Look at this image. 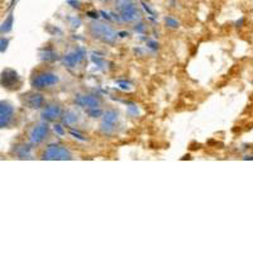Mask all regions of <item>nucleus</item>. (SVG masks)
Segmentation results:
<instances>
[{"instance_id":"1","label":"nucleus","mask_w":253,"mask_h":253,"mask_svg":"<svg viewBox=\"0 0 253 253\" xmlns=\"http://www.w3.org/2000/svg\"><path fill=\"white\" fill-rule=\"evenodd\" d=\"M90 35L96 40H100L103 42L113 43L117 40V32L109 27L108 24L99 23V22H92L89 27Z\"/></svg>"},{"instance_id":"2","label":"nucleus","mask_w":253,"mask_h":253,"mask_svg":"<svg viewBox=\"0 0 253 253\" xmlns=\"http://www.w3.org/2000/svg\"><path fill=\"white\" fill-rule=\"evenodd\" d=\"M43 160H71V152L60 144H49L42 155Z\"/></svg>"},{"instance_id":"3","label":"nucleus","mask_w":253,"mask_h":253,"mask_svg":"<svg viewBox=\"0 0 253 253\" xmlns=\"http://www.w3.org/2000/svg\"><path fill=\"white\" fill-rule=\"evenodd\" d=\"M58 83V76L53 72H41L32 79V86L36 89H47Z\"/></svg>"},{"instance_id":"4","label":"nucleus","mask_w":253,"mask_h":253,"mask_svg":"<svg viewBox=\"0 0 253 253\" xmlns=\"http://www.w3.org/2000/svg\"><path fill=\"white\" fill-rule=\"evenodd\" d=\"M118 8L121 9L122 19L124 22H134L139 19L138 9L135 8L134 4L130 0H118Z\"/></svg>"},{"instance_id":"5","label":"nucleus","mask_w":253,"mask_h":253,"mask_svg":"<svg viewBox=\"0 0 253 253\" xmlns=\"http://www.w3.org/2000/svg\"><path fill=\"white\" fill-rule=\"evenodd\" d=\"M49 132V126L46 122H42V123H38L37 126L31 130V134H29V139L33 144H38L41 142H43L47 138Z\"/></svg>"},{"instance_id":"6","label":"nucleus","mask_w":253,"mask_h":253,"mask_svg":"<svg viewBox=\"0 0 253 253\" xmlns=\"http://www.w3.org/2000/svg\"><path fill=\"white\" fill-rule=\"evenodd\" d=\"M75 103L78 104L79 107L87 108V109H91V108H100L101 107V100L94 95L89 94H83V95H76L75 96Z\"/></svg>"},{"instance_id":"7","label":"nucleus","mask_w":253,"mask_h":253,"mask_svg":"<svg viewBox=\"0 0 253 253\" xmlns=\"http://www.w3.org/2000/svg\"><path fill=\"white\" fill-rule=\"evenodd\" d=\"M13 117H14V109L10 104L1 101L0 104V126L1 128H5L12 123Z\"/></svg>"},{"instance_id":"8","label":"nucleus","mask_w":253,"mask_h":253,"mask_svg":"<svg viewBox=\"0 0 253 253\" xmlns=\"http://www.w3.org/2000/svg\"><path fill=\"white\" fill-rule=\"evenodd\" d=\"M61 117H62V109H61L60 105L56 103L48 104V105L44 108L43 112H42V118H43L44 121L52 122L61 118Z\"/></svg>"},{"instance_id":"9","label":"nucleus","mask_w":253,"mask_h":253,"mask_svg":"<svg viewBox=\"0 0 253 253\" xmlns=\"http://www.w3.org/2000/svg\"><path fill=\"white\" fill-rule=\"evenodd\" d=\"M1 84L4 87H12L18 85V75L13 70H5L1 76Z\"/></svg>"},{"instance_id":"10","label":"nucleus","mask_w":253,"mask_h":253,"mask_svg":"<svg viewBox=\"0 0 253 253\" xmlns=\"http://www.w3.org/2000/svg\"><path fill=\"white\" fill-rule=\"evenodd\" d=\"M26 103L28 107L33 108V109H40L41 107H43V104H44L43 95L38 94V92L29 94L26 99Z\"/></svg>"},{"instance_id":"11","label":"nucleus","mask_w":253,"mask_h":253,"mask_svg":"<svg viewBox=\"0 0 253 253\" xmlns=\"http://www.w3.org/2000/svg\"><path fill=\"white\" fill-rule=\"evenodd\" d=\"M84 55H85V51L81 48H79L78 51L72 52V53H69L66 57L63 58V62H65V65H66V66L74 67L76 63H78L79 61L84 57Z\"/></svg>"},{"instance_id":"12","label":"nucleus","mask_w":253,"mask_h":253,"mask_svg":"<svg viewBox=\"0 0 253 253\" xmlns=\"http://www.w3.org/2000/svg\"><path fill=\"white\" fill-rule=\"evenodd\" d=\"M61 119H62L63 124L72 126V124H75L76 122H78V114H76L75 112H72V110H67L65 114H62Z\"/></svg>"},{"instance_id":"13","label":"nucleus","mask_w":253,"mask_h":253,"mask_svg":"<svg viewBox=\"0 0 253 253\" xmlns=\"http://www.w3.org/2000/svg\"><path fill=\"white\" fill-rule=\"evenodd\" d=\"M104 122H108V123L115 124V122L118 121V114L114 112V110H108V112L104 113Z\"/></svg>"},{"instance_id":"14","label":"nucleus","mask_w":253,"mask_h":253,"mask_svg":"<svg viewBox=\"0 0 253 253\" xmlns=\"http://www.w3.org/2000/svg\"><path fill=\"white\" fill-rule=\"evenodd\" d=\"M114 126L115 124L108 123V122L103 121V123H101V130H103L104 133H112L113 130H114Z\"/></svg>"},{"instance_id":"15","label":"nucleus","mask_w":253,"mask_h":253,"mask_svg":"<svg viewBox=\"0 0 253 253\" xmlns=\"http://www.w3.org/2000/svg\"><path fill=\"white\" fill-rule=\"evenodd\" d=\"M86 113L91 117V118H98V117H100V115L104 114L99 108H91V109H87Z\"/></svg>"},{"instance_id":"16","label":"nucleus","mask_w":253,"mask_h":253,"mask_svg":"<svg viewBox=\"0 0 253 253\" xmlns=\"http://www.w3.org/2000/svg\"><path fill=\"white\" fill-rule=\"evenodd\" d=\"M12 22H13V17L12 15H9V18L4 22L3 27H1V32H3V33L4 32L10 31V28H12Z\"/></svg>"},{"instance_id":"17","label":"nucleus","mask_w":253,"mask_h":253,"mask_svg":"<svg viewBox=\"0 0 253 253\" xmlns=\"http://www.w3.org/2000/svg\"><path fill=\"white\" fill-rule=\"evenodd\" d=\"M56 57H57V56H56L52 51H46L44 53H42V58H43V60H46V61L55 60Z\"/></svg>"},{"instance_id":"18","label":"nucleus","mask_w":253,"mask_h":253,"mask_svg":"<svg viewBox=\"0 0 253 253\" xmlns=\"http://www.w3.org/2000/svg\"><path fill=\"white\" fill-rule=\"evenodd\" d=\"M53 129H55V132L57 133L58 135H65V129H63L62 128V126H60V124H55V126H53Z\"/></svg>"},{"instance_id":"19","label":"nucleus","mask_w":253,"mask_h":253,"mask_svg":"<svg viewBox=\"0 0 253 253\" xmlns=\"http://www.w3.org/2000/svg\"><path fill=\"white\" fill-rule=\"evenodd\" d=\"M166 23L169 24L170 27H172V28H176V27H178V23L176 22V20H173L172 18H166Z\"/></svg>"},{"instance_id":"20","label":"nucleus","mask_w":253,"mask_h":253,"mask_svg":"<svg viewBox=\"0 0 253 253\" xmlns=\"http://www.w3.org/2000/svg\"><path fill=\"white\" fill-rule=\"evenodd\" d=\"M71 133L72 135H74V137H75V138H78V139H80V141H85V138H84L83 135L80 134V133H78V132H74V130H71Z\"/></svg>"},{"instance_id":"21","label":"nucleus","mask_w":253,"mask_h":253,"mask_svg":"<svg viewBox=\"0 0 253 253\" xmlns=\"http://www.w3.org/2000/svg\"><path fill=\"white\" fill-rule=\"evenodd\" d=\"M6 44H8V41L6 40H1V52H4V49L6 48Z\"/></svg>"},{"instance_id":"22","label":"nucleus","mask_w":253,"mask_h":253,"mask_svg":"<svg viewBox=\"0 0 253 253\" xmlns=\"http://www.w3.org/2000/svg\"><path fill=\"white\" fill-rule=\"evenodd\" d=\"M135 31H138V32H142V31H143V24H139L138 28H137V27H135Z\"/></svg>"}]
</instances>
